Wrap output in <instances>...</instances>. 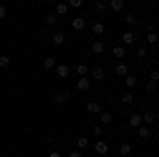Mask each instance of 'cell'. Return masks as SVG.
Segmentation results:
<instances>
[{
	"label": "cell",
	"instance_id": "e575fe53",
	"mask_svg": "<svg viewBox=\"0 0 159 157\" xmlns=\"http://www.w3.org/2000/svg\"><path fill=\"white\" fill-rule=\"evenodd\" d=\"M157 79H159V72H157V70H153V72H151V81L157 83Z\"/></svg>",
	"mask_w": 159,
	"mask_h": 157
},
{
	"label": "cell",
	"instance_id": "d590c367",
	"mask_svg": "<svg viewBox=\"0 0 159 157\" xmlns=\"http://www.w3.org/2000/svg\"><path fill=\"white\" fill-rule=\"evenodd\" d=\"M7 17V7H0V19H4Z\"/></svg>",
	"mask_w": 159,
	"mask_h": 157
},
{
	"label": "cell",
	"instance_id": "f546056e",
	"mask_svg": "<svg viewBox=\"0 0 159 157\" xmlns=\"http://www.w3.org/2000/svg\"><path fill=\"white\" fill-rule=\"evenodd\" d=\"M136 55H138V60H144V55H147V47H140Z\"/></svg>",
	"mask_w": 159,
	"mask_h": 157
},
{
	"label": "cell",
	"instance_id": "ffe728a7",
	"mask_svg": "<svg viewBox=\"0 0 159 157\" xmlns=\"http://www.w3.org/2000/svg\"><path fill=\"white\" fill-rule=\"evenodd\" d=\"M66 40V34L64 32H57V34H53V45H61Z\"/></svg>",
	"mask_w": 159,
	"mask_h": 157
},
{
	"label": "cell",
	"instance_id": "f1b7e54d",
	"mask_svg": "<svg viewBox=\"0 0 159 157\" xmlns=\"http://www.w3.org/2000/svg\"><path fill=\"white\" fill-rule=\"evenodd\" d=\"M147 40L151 43V45H155V43H157V34H155V32H148V34H147Z\"/></svg>",
	"mask_w": 159,
	"mask_h": 157
},
{
	"label": "cell",
	"instance_id": "7a4b0ae2",
	"mask_svg": "<svg viewBox=\"0 0 159 157\" xmlns=\"http://www.w3.org/2000/svg\"><path fill=\"white\" fill-rule=\"evenodd\" d=\"M104 68L102 66H93V70H91V76H93V81H102L104 79Z\"/></svg>",
	"mask_w": 159,
	"mask_h": 157
},
{
	"label": "cell",
	"instance_id": "603a6c76",
	"mask_svg": "<svg viewBox=\"0 0 159 157\" xmlns=\"http://www.w3.org/2000/svg\"><path fill=\"white\" fill-rule=\"evenodd\" d=\"M43 66H45V70H53L55 68V60L53 58H45V64Z\"/></svg>",
	"mask_w": 159,
	"mask_h": 157
},
{
	"label": "cell",
	"instance_id": "83f0119b",
	"mask_svg": "<svg viewBox=\"0 0 159 157\" xmlns=\"http://www.w3.org/2000/svg\"><path fill=\"white\" fill-rule=\"evenodd\" d=\"M87 70H89V68H87L85 64H79V66H76V72L81 74V76H85V74H87Z\"/></svg>",
	"mask_w": 159,
	"mask_h": 157
},
{
	"label": "cell",
	"instance_id": "30bf717a",
	"mask_svg": "<svg viewBox=\"0 0 159 157\" xmlns=\"http://www.w3.org/2000/svg\"><path fill=\"white\" fill-rule=\"evenodd\" d=\"M140 119L144 121L147 125H151V123H155V119H157V115H155V113H144V115H142Z\"/></svg>",
	"mask_w": 159,
	"mask_h": 157
},
{
	"label": "cell",
	"instance_id": "8992f818",
	"mask_svg": "<svg viewBox=\"0 0 159 157\" xmlns=\"http://www.w3.org/2000/svg\"><path fill=\"white\" fill-rule=\"evenodd\" d=\"M115 72L119 74V76H127V74H129V66H127V64H119V66L115 68Z\"/></svg>",
	"mask_w": 159,
	"mask_h": 157
},
{
	"label": "cell",
	"instance_id": "8fae6325",
	"mask_svg": "<svg viewBox=\"0 0 159 157\" xmlns=\"http://www.w3.org/2000/svg\"><path fill=\"white\" fill-rule=\"evenodd\" d=\"M106 151H108V145H106V142H102V140H100V142H96V153H98V155L104 157V153H106Z\"/></svg>",
	"mask_w": 159,
	"mask_h": 157
},
{
	"label": "cell",
	"instance_id": "d6a6232c",
	"mask_svg": "<svg viewBox=\"0 0 159 157\" xmlns=\"http://www.w3.org/2000/svg\"><path fill=\"white\" fill-rule=\"evenodd\" d=\"M147 89H148V91H155V89H157V83H155V81H148V83H147Z\"/></svg>",
	"mask_w": 159,
	"mask_h": 157
},
{
	"label": "cell",
	"instance_id": "2e32d148",
	"mask_svg": "<svg viewBox=\"0 0 159 157\" xmlns=\"http://www.w3.org/2000/svg\"><path fill=\"white\" fill-rule=\"evenodd\" d=\"M87 145H89L87 136H79V138H76V149H87Z\"/></svg>",
	"mask_w": 159,
	"mask_h": 157
},
{
	"label": "cell",
	"instance_id": "9c48e42d",
	"mask_svg": "<svg viewBox=\"0 0 159 157\" xmlns=\"http://www.w3.org/2000/svg\"><path fill=\"white\" fill-rule=\"evenodd\" d=\"M72 28L81 32V30L85 28V19H83V17H74V19H72Z\"/></svg>",
	"mask_w": 159,
	"mask_h": 157
},
{
	"label": "cell",
	"instance_id": "7c38bea8",
	"mask_svg": "<svg viewBox=\"0 0 159 157\" xmlns=\"http://www.w3.org/2000/svg\"><path fill=\"white\" fill-rule=\"evenodd\" d=\"M108 7H110V9H112L115 13H119V11L123 9V0H110V2H108Z\"/></svg>",
	"mask_w": 159,
	"mask_h": 157
},
{
	"label": "cell",
	"instance_id": "4316f807",
	"mask_svg": "<svg viewBox=\"0 0 159 157\" xmlns=\"http://www.w3.org/2000/svg\"><path fill=\"white\" fill-rule=\"evenodd\" d=\"M9 64H11V60L7 55H0V68H9Z\"/></svg>",
	"mask_w": 159,
	"mask_h": 157
},
{
	"label": "cell",
	"instance_id": "d4e9b609",
	"mask_svg": "<svg viewBox=\"0 0 159 157\" xmlns=\"http://www.w3.org/2000/svg\"><path fill=\"white\" fill-rule=\"evenodd\" d=\"M45 19H47V24H49V25H55V24H57V15H55V13H49Z\"/></svg>",
	"mask_w": 159,
	"mask_h": 157
},
{
	"label": "cell",
	"instance_id": "7402d4cb",
	"mask_svg": "<svg viewBox=\"0 0 159 157\" xmlns=\"http://www.w3.org/2000/svg\"><path fill=\"white\" fill-rule=\"evenodd\" d=\"M106 9H108L106 2H96V4H93V11H96V13H104Z\"/></svg>",
	"mask_w": 159,
	"mask_h": 157
},
{
	"label": "cell",
	"instance_id": "d6986e66",
	"mask_svg": "<svg viewBox=\"0 0 159 157\" xmlns=\"http://www.w3.org/2000/svg\"><path fill=\"white\" fill-rule=\"evenodd\" d=\"M66 13H68V4H64V2H61V4L55 7V15H57V17H60V15H66Z\"/></svg>",
	"mask_w": 159,
	"mask_h": 157
},
{
	"label": "cell",
	"instance_id": "3957f363",
	"mask_svg": "<svg viewBox=\"0 0 159 157\" xmlns=\"http://www.w3.org/2000/svg\"><path fill=\"white\" fill-rule=\"evenodd\" d=\"M87 110H89L91 115H100V113H102V104H100V102H89V104H87Z\"/></svg>",
	"mask_w": 159,
	"mask_h": 157
},
{
	"label": "cell",
	"instance_id": "5bb4252c",
	"mask_svg": "<svg viewBox=\"0 0 159 157\" xmlns=\"http://www.w3.org/2000/svg\"><path fill=\"white\" fill-rule=\"evenodd\" d=\"M136 83H138V79H136V74H127L125 76V85L132 89V87H136Z\"/></svg>",
	"mask_w": 159,
	"mask_h": 157
},
{
	"label": "cell",
	"instance_id": "836d02e7",
	"mask_svg": "<svg viewBox=\"0 0 159 157\" xmlns=\"http://www.w3.org/2000/svg\"><path fill=\"white\" fill-rule=\"evenodd\" d=\"M93 132H96V136H102L104 134V127L102 125H93Z\"/></svg>",
	"mask_w": 159,
	"mask_h": 157
},
{
	"label": "cell",
	"instance_id": "4fadbf2b",
	"mask_svg": "<svg viewBox=\"0 0 159 157\" xmlns=\"http://www.w3.org/2000/svg\"><path fill=\"white\" fill-rule=\"evenodd\" d=\"M91 51H93V53H104V43H102V40H93Z\"/></svg>",
	"mask_w": 159,
	"mask_h": 157
},
{
	"label": "cell",
	"instance_id": "cb8c5ba5",
	"mask_svg": "<svg viewBox=\"0 0 159 157\" xmlns=\"http://www.w3.org/2000/svg\"><path fill=\"white\" fill-rule=\"evenodd\" d=\"M112 53H115V58H119V60H121V58H125V49H123L121 45H119V47H115V49H112Z\"/></svg>",
	"mask_w": 159,
	"mask_h": 157
},
{
	"label": "cell",
	"instance_id": "4dcf8cb0",
	"mask_svg": "<svg viewBox=\"0 0 159 157\" xmlns=\"http://www.w3.org/2000/svg\"><path fill=\"white\" fill-rule=\"evenodd\" d=\"M68 7H72V9H79V7H83V0H70V4Z\"/></svg>",
	"mask_w": 159,
	"mask_h": 157
},
{
	"label": "cell",
	"instance_id": "5b68a950",
	"mask_svg": "<svg viewBox=\"0 0 159 157\" xmlns=\"http://www.w3.org/2000/svg\"><path fill=\"white\" fill-rule=\"evenodd\" d=\"M121 40H123V43H125V45H132V43H134V40H136V34H134V32H132V30H127V32H125V34H123V36H121Z\"/></svg>",
	"mask_w": 159,
	"mask_h": 157
},
{
	"label": "cell",
	"instance_id": "9a60e30c",
	"mask_svg": "<svg viewBox=\"0 0 159 157\" xmlns=\"http://www.w3.org/2000/svg\"><path fill=\"white\" fill-rule=\"evenodd\" d=\"M138 136H140V138H151V130H148L147 125H140V127H138Z\"/></svg>",
	"mask_w": 159,
	"mask_h": 157
},
{
	"label": "cell",
	"instance_id": "ba28073f",
	"mask_svg": "<svg viewBox=\"0 0 159 157\" xmlns=\"http://www.w3.org/2000/svg\"><path fill=\"white\" fill-rule=\"evenodd\" d=\"M76 87H79L81 91H87V89L91 87V83H89V79H85V76H81V79H79V83H76Z\"/></svg>",
	"mask_w": 159,
	"mask_h": 157
},
{
	"label": "cell",
	"instance_id": "52a82bcc",
	"mask_svg": "<svg viewBox=\"0 0 159 157\" xmlns=\"http://www.w3.org/2000/svg\"><path fill=\"white\" fill-rule=\"evenodd\" d=\"M100 121H102V125H110V123H112V115L106 113V110H102V113H100Z\"/></svg>",
	"mask_w": 159,
	"mask_h": 157
},
{
	"label": "cell",
	"instance_id": "1f68e13d",
	"mask_svg": "<svg viewBox=\"0 0 159 157\" xmlns=\"http://www.w3.org/2000/svg\"><path fill=\"white\" fill-rule=\"evenodd\" d=\"M121 102H125V104H132V102H134V96H132V94H125Z\"/></svg>",
	"mask_w": 159,
	"mask_h": 157
},
{
	"label": "cell",
	"instance_id": "484cf974",
	"mask_svg": "<svg viewBox=\"0 0 159 157\" xmlns=\"http://www.w3.org/2000/svg\"><path fill=\"white\" fill-rule=\"evenodd\" d=\"M91 30H93V34H104V25L98 24V21L93 24V28H91Z\"/></svg>",
	"mask_w": 159,
	"mask_h": 157
},
{
	"label": "cell",
	"instance_id": "74e56055",
	"mask_svg": "<svg viewBox=\"0 0 159 157\" xmlns=\"http://www.w3.org/2000/svg\"><path fill=\"white\" fill-rule=\"evenodd\" d=\"M49 157H61V155L57 153V151H53V153H49Z\"/></svg>",
	"mask_w": 159,
	"mask_h": 157
},
{
	"label": "cell",
	"instance_id": "f35d334b",
	"mask_svg": "<svg viewBox=\"0 0 159 157\" xmlns=\"http://www.w3.org/2000/svg\"><path fill=\"white\" fill-rule=\"evenodd\" d=\"M98 157H102V155H98Z\"/></svg>",
	"mask_w": 159,
	"mask_h": 157
},
{
	"label": "cell",
	"instance_id": "e0dca14e",
	"mask_svg": "<svg viewBox=\"0 0 159 157\" xmlns=\"http://www.w3.org/2000/svg\"><path fill=\"white\" fill-rule=\"evenodd\" d=\"M129 125H132V127H140V125H142L140 115H132V117H129Z\"/></svg>",
	"mask_w": 159,
	"mask_h": 157
},
{
	"label": "cell",
	"instance_id": "8d00e7d4",
	"mask_svg": "<svg viewBox=\"0 0 159 157\" xmlns=\"http://www.w3.org/2000/svg\"><path fill=\"white\" fill-rule=\"evenodd\" d=\"M68 157H83V153H79V151H72V153H70Z\"/></svg>",
	"mask_w": 159,
	"mask_h": 157
},
{
	"label": "cell",
	"instance_id": "ac0fdd59",
	"mask_svg": "<svg viewBox=\"0 0 159 157\" xmlns=\"http://www.w3.org/2000/svg\"><path fill=\"white\" fill-rule=\"evenodd\" d=\"M119 153H121V155H129V153H132V145H129V142H123V145L119 146Z\"/></svg>",
	"mask_w": 159,
	"mask_h": 157
},
{
	"label": "cell",
	"instance_id": "6da1fadb",
	"mask_svg": "<svg viewBox=\"0 0 159 157\" xmlns=\"http://www.w3.org/2000/svg\"><path fill=\"white\" fill-rule=\"evenodd\" d=\"M55 72L60 79H68V74H70V68L66 66V64H60V66H55Z\"/></svg>",
	"mask_w": 159,
	"mask_h": 157
},
{
	"label": "cell",
	"instance_id": "277c9868",
	"mask_svg": "<svg viewBox=\"0 0 159 157\" xmlns=\"http://www.w3.org/2000/svg\"><path fill=\"white\" fill-rule=\"evenodd\" d=\"M123 21H125V24H127V25H129V28H132V25H136V24H138V21H140V19L136 17L134 13H127V15L123 17Z\"/></svg>",
	"mask_w": 159,
	"mask_h": 157
},
{
	"label": "cell",
	"instance_id": "44dd1931",
	"mask_svg": "<svg viewBox=\"0 0 159 157\" xmlns=\"http://www.w3.org/2000/svg\"><path fill=\"white\" fill-rule=\"evenodd\" d=\"M68 100H70V94H57V96H55V102H57V104H66Z\"/></svg>",
	"mask_w": 159,
	"mask_h": 157
}]
</instances>
